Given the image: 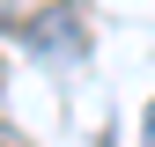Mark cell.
Segmentation results:
<instances>
[{"label":"cell","mask_w":155,"mask_h":147,"mask_svg":"<svg viewBox=\"0 0 155 147\" xmlns=\"http://www.w3.org/2000/svg\"><path fill=\"white\" fill-rule=\"evenodd\" d=\"M22 37H30L37 59H81V52H89V8H81V0H59V8L30 15Z\"/></svg>","instance_id":"cell-1"},{"label":"cell","mask_w":155,"mask_h":147,"mask_svg":"<svg viewBox=\"0 0 155 147\" xmlns=\"http://www.w3.org/2000/svg\"><path fill=\"white\" fill-rule=\"evenodd\" d=\"M148 140H155V110H148Z\"/></svg>","instance_id":"cell-3"},{"label":"cell","mask_w":155,"mask_h":147,"mask_svg":"<svg viewBox=\"0 0 155 147\" xmlns=\"http://www.w3.org/2000/svg\"><path fill=\"white\" fill-rule=\"evenodd\" d=\"M0 147H22V133H8V125H0Z\"/></svg>","instance_id":"cell-2"}]
</instances>
